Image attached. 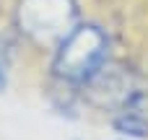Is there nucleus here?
<instances>
[{
  "instance_id": "f03ea898",
  "label": "nucleus",
  "mask_w": 148,
  "mask_h": 140,
  "mask_svg": "<svg viewBox=\"0 0 148 140\" xmlns=\"http://www.w3.org/2000/svg\"><path fill=\"white\" fill-rule=\"evenodd\" d=\"M16 23L39 47L60 44L78 26V5L75 0H21Z\"/></svg>"
},
{
  "instance_id": "7ed1b4c3",
  "label": "nucleus",
  "mask_w": 148,
  "mask_h": 140,
  "mask_svg": "<svg viewBox=\"0 0 148 140\" xmlns=\"http://www.w3.org/2000/svg\"><path fill=\"white\" fill-rule=\"evenodd\" d=\"M86 91H88V96H91L94 104L109 107V109H114V112L122 109L133 96L140 94V88H138L133 73L125 70V68L109 65V62L86 83Z\"/></svg>"
},
{
  "instance_id": "20e7f679",
  "label": "nucleus",
  "mask_w": 148,
  "mask_h": 140,
  "mask_svg": "<svg viewBox=\"0 0 148 140\" xmlns=\"http://www.w3.org/2000/svg\"><path fill=\"white\" fill-rule=\"evenodd\" d=\"M114 130L120 135L127 138H146L148 135V96L140 91L138 96H133L122 109H117L114 120H112Z\"/></svg>"
},
{
  "instance_id": "39448f33",
  "label": "nucleus",
  "mask_w": 148,
  "mask_h": 140,
  "mask_svg": "<svg viewBox=\"0 0 148 140\" xmlns=\"http://www.w3.org/2000/svg\"><path fill=\"white\" fill-rule=\"evenodd\" d=\"M5 86V70H3V65H0V88Z\"/></svg>"
},
{
  "instance_id": "f257e3e1",
  "label": "nucleus",
  "mask_w": 148,
  "mask_h": 140,
  "mask_svg": "<svg viewBox=\"0 0 148 140\" xmlns=\"http://www.w3.org/2000/svg\"><path fill=\"white\" fill-rule=\"evenodd\" d=\"M109 39L107 34L94 26L83 23L75 26L60 44L55 55V75L73 83V86H86L109 60Z\"/></svg>"
}]
</instances>
